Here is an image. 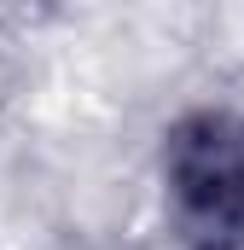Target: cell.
<instances>
[{"label":"cell","instance_id":"6da1fadb","mask_svg":"<svg viewBox=\"0 0 244 250\" xmlns=\"http://www.w3.org/2000/svg\"><path fill=\"white\" fill-rule=\"evenodd\" d=\"M163 198L192 250H244V111H198L169 134Z\"/></svg>","mask_w":244,"mask_h":250}]
</instances>
